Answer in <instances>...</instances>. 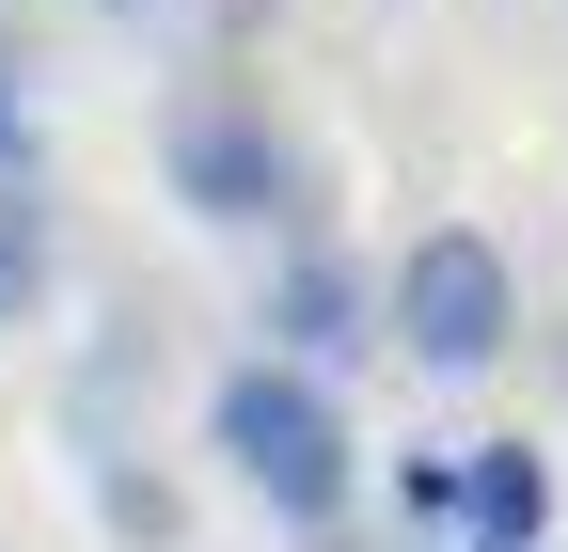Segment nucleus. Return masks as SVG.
<instances>
[{
    "mask_svg": "<svg viewBox=\"0 0 568 552\" xmlns=\"http://www.w3.org/2000/svg\"><path fill=\"white\" fill-rule=\"evenodd\" d=\"M205 458H222L284 536H347V505H364L347 395L332 379H284V364H222V379H205Z\"/></svg>",
    "mask_w": 568,
    "mask_h": 552,
    "instance_id": "nucleus-1",
    "label": "nucleus"
},
{
    "mask_svg": "<svg viewBox=\"0 0 568 552\" xmlns=\"http://www.w3.org/2000/svg\"><path fill=\"white\" fill-rule=\"evenodd\" d=\"M379 348H410L426 379H489L521 348V268L489 253L474 222H426L395 253V285H379Z\"/></svg>",
    "mask_w": 568,
    "mask_h": 552,
    "instance_id": "nucleus-2",
    "label": "nucleus"
},
{
    "mask_svg": "<svg viewBox=\"0 0 568 552\" xmlns=\"http://www.w3.org/2000/svg\"><path fill=\"white\" fill-rule=\"evenodd\" d=\"M159 174H174L190 222H222V237H316V159L284 143L253 95H190L159 126Z\"/></svg>",
    "mask_w": 568,
    "mask_h": 552,
    "instance_id": "nucleus-3",
    "label": "nucleus"
},
{
    "mask_svg": "<svg viewBox=\"0 0 568 552\" xmlns=\"http://www.w3.org/2000/svg\"><path fill=\"white\" fill-rule=\"evenodd\" d=\"M364 348H379V268L332 253V237H284L268 300H253V364H284V379H347Z\"/></svg>",
    "mask_w": 568,
    "mask_h": 552,
    "instance_id": "nucleus-4",
    "label": "nucleus"
},
{
    "mask_svg": "<svg viewBox=\"0 0 568 552\" xmlns=\"http://www.w3.org/2000/svg\"><path fill=\"white\" fill-rule=\"evenodd\" d=\"M458 552H552V458L537 442H458Z\"/></svg>",
    "mask_w": 568,
    "mask_h": 552,
    "instance_id": "nucleus-5",
    "label": "nucleus"
},
{
    "mask_svg": "<svg viewBox=\"0 0 568 552\" xmlns=\"http://www.w3.org/2000/svg\"><path fill=\"white\" fill-rule=\"evenodd\" d=\"M48 285H63V205H48V174H0V331H32Z\"/></svg>",
    "mask_w": 568,
    "mask_h": 552,
    "instance_id": "nucleus-6",
    "label": "nucleus"
},
{
    "mask_svg": "<svg viewBox=\"0 0 568 552\" xmlns=\"http://www.w3.org/2000/svg\"><path fill=\"white\" fill-rule=\"evenodd\" d=\"M95 521H111L126 552H174V536H190V490H174L159 458H95Z\"/></svg>",
    "mask_w": 568,
    "mask_h": 552,
    "instance_id": "nucleus-7",
    "label": "nucleus"
},
{
    "mask_svg": "<svg viewBox=\"0 0 568 552\" xmlns=\"http://www.w3.org/2000/svg\"><path fill=\"white\" fill-rule=\"evenodd\" d=\"M395 521L410 536H458V442H410L395 458Z\"/></svg>",
    "mask_w": 568,
    "mask_h": 552,
    "instance_id": "nucleus-8",
    "label": "nucleus"
},
{
    "mask_svg": "<svg viewBox=\"0 0 568 552\" xmlns=\"http://www.w3.org/2000/svg\"><path fill=\"white\" fill-rule=\"evenodd\" d=\"M0 174H32V111H17V63H0Z\"/></svg>",
    "mask_w": 568,
    "mask_h": 552,
    "instance_id": "nucleus-9",
    "label": "nucleus"
},
{
    "mask_svg": "<svg viewBox=\"0 0 568 552\" xmlns=\"http://www.w3.org/2000/svg\"><path fill=\"white\" fill-rule=\"evenodd\" d=\"M111 17H142V0H111Z\"/></svg>",
    "mask_w": 568,
    "mask_h": 552,
    "instance_id": "nucleus-10",
    "label": "nucleus"
}]
</instances>
